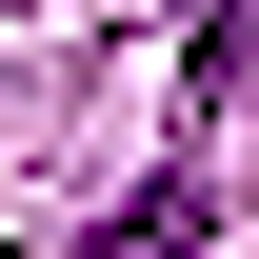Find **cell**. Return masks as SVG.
Here are the masks:
<instances>
[{
    "label": "cell",
    "mask_w": 259,
    "mask_h": 259,
    "mask_svg": "<svg viewBox=\"0 0 259 259\" xmlns=\"http://www.w3.org/2000/svg\"><path fill=\"white\" fill-rule=\"evenodd\" d=\"M259 80V0H199V100H239Z\"/></svg>",
    "instance_id": "obj_2"
},
{
    "label": "cell",
    "mask_w": 259,
    "mask_h": 259,
    "mask_svg": "<svg viewBox=\"0 0 259 259\" xmlns=\"http://www.w3.org/2000/svg\"><path fill=\"white\" fill-rule=\"evenodd\" d=\"M199 220H220V199H199V180H140V199H120V220H100L80 259H199Z\"/></svg>",
    "instance_id": "obj_1"
}]
</instances>
